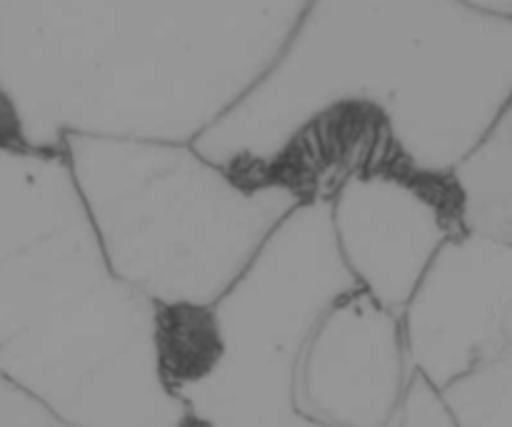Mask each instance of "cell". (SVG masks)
<instances>
[{"instance_id":"2","label":"cell","mask_w":512,"mask_h":427,"mask_svg":"<svg viewBox=\"0 0 512 427\" xmlns=\"http://www.w3.org/2000/svg\"><path fill=\"white\" fill-rule=\"evenodd\" d=\"M308 0H0V90L25 148L193 143L265 73Z\"/></svg>"},{"instance_id":"3","label":"cell","mask_w":512,"mask_h":427,"mask_svg":"<svg viewBox=\"0 0 512 427\" xmlns=\"http://www.w3.org/2000/svg\"><path fill=\"white\" fill-rule=\"evenodd\" d=\"M0 373L78 427H180L155 303L118 278L63 150L0 145Z\"/></svg>"},{"instance_id":"4","label":"cell","mask_w":512,"mask_h":427,"mask_svg":"<svg viewBox=\"0 0 512 427\" xmlns=\"http://www.w3.org/2000/svg\"><path fill=\"white\" fill-rule=\"evenodd\" d=\"M63 153L113 273L155 305H213L305 203L193 143L68 135Z\"/></svg>"},{"instance_id":"1","label":"cell","mask_w":512,"mask_h":427,"mask_svg":"<svg viewBox=\"0 0 512 427\" xmlns=\"http://www.w3.org/2000/svg\"><path fill=\"white\" fill-rule=\"evenodd\" d=\"M512 98V18L463 0H308L195 150L250 183L330 198L363 165L453 173Z\"/></svg>"},{"instance_id":"7","label":"cell","mask_w":512,"mask_h":427,"mask_svg":"<svg viewBox=\"0 0 512 427\" xmlns=\"http://www.w3.org/2000/svg\"><path fill=\"white\" fill-rule=\"evenodd\" d=\"M403 427H455L453 418H450L448 408L435 393L433 385L418 373L413 385V395H410V408L408 418H405Z\"/></svg>"},{"instance_id":"6","label":"cell","mask_w":512,"mask_h":427,"mask_svg":"<svg viewBox=\"0 0 512 427\" xmlns=\"http://www.w3.org/2000/svg\"><path fill=\"white\" fill-rule=\"evenodd\" d=\"M453 180L465 233L512 243V98Z\"/></svg>"},{"instance_id":"5","label":"cell","mask_w":512,"mask_h":427,"mask_svg":"<svg viewBox=\"0 0 512 427\" xmlns=\"http://www.w3.org/2000/svg\"><path fill=\"white\" fill-rule=\"evenodd\" d=\"M328 205L345 268L398 313L440 250L465 233L453 173L363 165L335 185Z\"/></svg>"},{"instance_id":"8","label":"cell","mask_w":512,"mask_h":427,"mask_svg":"<svg viewBox=\"0 0 512 427\" xmlns=\"http://www.w3.org/2000/svg\"><path fill=\"white\" fill-rule=\"evenodd\" d=\"M463 3L470 5V8L485 10V13L508 15V18H512V0H463Z\"/></svg>"}]
</instances>
